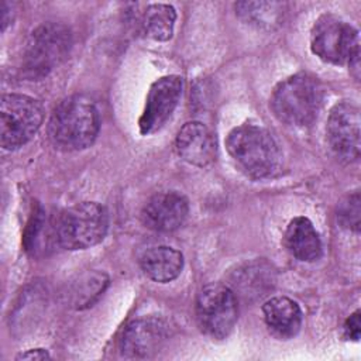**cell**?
Returning a JSON list of instances; mask_svg holds the SVG:
<instances>
[{
	"label": "cell",
	"instance_id": "30bf717a",
	"mask_svg": "<svg viewBox=\"0 0 361 361\" xmlns=\"http://www.w3.org/2000/svg\"><path fill=\"white\" fill-rule=\"evenodd\" d=\"M360 109L350 103L336 104L327 120V141L333 152L347 162L357 161L360 157Z\"/></svg>",
	"mask_w": 361,
	"mask_h": 361
},
{
	"label": "cell",
	"instance_id": "44dd1931",
	"mask_svg": "<svg viewBox=\"0 0 361 361\" xmlns=\"http://www.w3.org/2000/svg\"><path fill=\"white\" fill-rule=\"evenodd\" d=\"M344 331L345 336L350 340L357 341L360 338V333H361V320H360V310H355L353 314H350V317L347 319L345 324H344Z\"/></svg>",
	"mask_w": 361,
	"mask_h": 361
},
{
	"label": "cell",
	"instance_id": "8fae6325",
	"mask_svg": "<svg viewBox=\"0 0 361 361\" xmlns=\"http://www.w3.org/2000/svg\"><path fill=\"white\" fill-rule=\"evenodd\" d=\"M189 213L185 196L178 192H161L147 200L141 219L145 227L159 233H169L179 228Z\"/></svg>",
	"mask_w": 361,
	"mask_h": 361
},
{
	"label": "cell",
	"instance_id": "e0dca14e",
	"mask_svg": "<svg viewBox=\"0 0 361 361\" xmlns=\"http://www.w3.org/2000/svg\"><path fill=\"white\" fill-rule=\"evenodd\" d=\"M176 11L169 4H151L142 18L145 34L155 41H168L173 34Z\"/></svg>",
	"mask_w": 361,
	"mask_h": 361
},
{
	"label": "cell",
	"instance_id": "5b68a950",
	"mask_svg": "<svg viewBox=\"0 0 361 361\" xmlns=\"http://www.w3.org/2000/svg\"><path fill=\"white\" fill-rule=\"evenodd\" d=\"M310 48L322 61L333 65H358V31L347 21L324 14L314 23L310 32Z\"/></svg>",
	"mask_w": 361,
	"mask_h": 361
},
{
	"label": "cell",
	"instance_id": "ffe728a7",
	"mask_svg": "<svg viewBox=\"0 0 361 361\" xmlns=\"http://www.w3.org/2000/svg\"><path fill=\"white\" fill-rule=\"evenodd\" d=\"M343 227L358 231L360 228V195L355 192L345 197V200L340 204L337 214Z\"/></svg>",
	"mask_w": 361,
	"mask_h": 361
},
{
	"label": "cell",
	"instance_id": "8992f818",
	"mask_svg": "<svg viewBox=\"0 0 361 361\" xmlns=\"http://www.w3.org/2000/svg\"><path fill=\"white\" fill-rule=\"evenodd\" d=\"M44 109L38 100L27 94L8 93L0 100V144L4 149L25 145L39 130Z\"/></svg>",
	"mask_w": 361,
	"mask_h": 361
},
{
	"label": "cell",
	"instance_id": "277c9868",
	"mask_svg": "<svg viewBox=\"0 0 361 361\" xmlns=\"http://www.w3.org/2000/svg\"><path fill=\"white\" fill-rule=\"evenodd\" d=\"M109 228V214L96 202H82L59 213L54 237L66 250H85L99 244Z\"/></svg>",
	"mask_w": 361,
	"mask_h": 361
},
{
	"label": "cell",
	"instance_id": "52a82bcc",
	"mask_svg": "<svg viewBox=\"0 0 361 361\" xmlns=\"http://www.w3.org/2000/svg\"><path fill=\"white\" fill-rule=\"evenodd\" d=\"M71 32L65 25L48 23L30 35L23 52V71L28 78H42L69 54Z\"/></svg>",
	"mask_w": 361,
	"mask_h": 361
},
{
	"label": "cell",
	"instance_id": "ba28073f",
	"mask_svg": "<svg viewBox=\"0 0 361 361\" xmlns=\"http://www.w3.org/2000/svg\"><path fill=\"white\" fill-rule=\"evenodd\" d=\"M195 309L200 330L212 338L227 337L238 317L234 290L220 283L204 286L197 295Z\"/></svg>",
	"mask_w": 361,
	"mask_h": 361
},
{
	"label": "cell",
	"instance_id": "d6986e66",
	"mask_svg": "<svg viewBox=\"0 0 361 361\" xmlns=\"http://www.w3.org/2000/svg\"><path fill=\"white\" fill-rule=\"evenodd\" d=\"M109 278L102 272H92L85 275L75 283L72 289V303L75 307L82 309L90 306L106 289Z\"/></svg>",
	"mask_w": 361,
	"mask_h": 361
},
{
	"label": "cell",
	"instance_id": "7402d4cb",
	"mask_svg": "<svg viewBox=\"0 0 361 361\" xmlns=\"http://www.w3.org/2000/svg\"><path fill=\"white\" fill-rule=\"evenodd\" d=\"M17 360H47L49 358V354L44 348H34V350H27L24 353H20Z\"/></svg>",
	"mask_w": 361,
	"mask_h": 361
},
{
	"label": "cell",
	"instance_id": "3957f363",
	"mask_svg": "<svg viewBox=\"0 0 361 361\" xmlns=\"http://www.w3.org/2000/svg\"><path fill=\"white\" fill-rule=\"evenodd\" d=\"M323 97L324 90L317 78L296 73L278 83L269 106L279 121L288 126L305 127L317 117Z\"/></svg>",
	"mask_w": 361,
	"mask_h": 361
},
{
	"label": "cell",
	"instance_id": "6da1fadb",
	"mask_svg": "<svg viewBox=\"0 0 361 361\" xmlns=\"http://www.w3.org/2000/svg\"><path fill=\"white\" fill-rule=\"evenodd\" d=\"M100 128L99 110L93 100L75 94L63 99L52 111L48 134L62 151H79L90 147Z\"/></svg>",
	"mask_w": 361,
	"mask_h": 361
},
{
	"label": "cell",
	"instance_id": "9a60e30c",
	"mask_svg": "<svg viewBox=\"0 0 361 361\" xmlns=\"http://www.w3.org/2000/svg\"><path fill=\"white\" fill-rule=\"evenodd\" d=\"M283 244L299 261L313 262L322 255L320 237L307 217H295L289 221L283 234Z\"/></svg>",
	"mask_w": 361,
	"mask_h": 361
},
{
	"label": "cell",
	"instance_id": "ac0fdd59",
	"mask_svg": "<svg viewBox=\"0 0 361 361\" xmlns=\"http://www.w3.org/2000/svg\"><path fill=\"white\" fill-rule=\"evenodd\" d=\"M281 4L267 1H243L237 3L238 16L247 23L257 27H272L281 18Z\"/></svg>",
	"mask_w": 361,
	"mask_h": 361
},
{
	"label": "cell",
	"instance_id": "7c38bea8",
	"mask_svg": "<svg viewBox=\"0 0 361 361\" xmlns=\"http://www.w3.org/2000/svg\"><path fill=\"white\" fill-rule=\"evenodd\" d=\"M168 337L166 324L158 317H141L131 322L121 337L124 357L147 358L157 353Z\"/></svg>",
	"mask_w": 361,
	"mask_h": 361
},
{
	"label": "cell",
	"instance_id": "2e32d148",
	"mask_svg": "<svg viewBox=\"0 0 361 361\" xmlns=\"http://www.w3.org/2000/svg\"><path fill=\"white\" fill-rule=\"evenodd\" d=\"M140 265L144 274L159 283H166L179 276L183 268V257L180 251L159 245L148 248L140 258Z\"/></svg>",
	"mask_w": 361,
	"mask_h": 361
},
{
	"label": "cell",
	"instance_id": "7a4b0ae2",
	"mask_svg": "<svg viewBox=\"0 0 361 361\" xmlns=\"http://www.w3.org/2000/svg\"><path fill=\"white\" fill-rule=\"evenodd\" d=\"M226 147L237 166L248 176H272L281 165V149L272 134L258 124H241L233 128Z\"/></svg>",
	"mask_w": 361,
	"mask_h": 361
},
{
	"label": "cell",
	"instance_id": "9c48e42d",
	"mask_svg": "<svg viewBox=\"0 0 361 361\" xmlns=\"http://www.w3.org/2000/svg\"><path fill=\"white\" fill-rule=\"evenodd\" d=\"M182 78L176 75L157 79L147 94L138 126L142 135L158 131L171 118L182 96Z\"/></svg>",
	"mask_w": 361,
	"mask_h": 361
},
{
	"label": "cell",
	"instance_id": "4fadbf2b",
	"mask_svg": "<svg viewBox=\"0 0 361 361\" xmlns=\"http://www.w3.org/2000/svg\"><path fill=\"white\" fill-rule=\"evenodd\" d=\"M175 147L179 157L195 166H206L216 158L214 135L200 121L186 123L176 135Z\"/></svg>",
	"mask_w": 361,
	"mask_h": 361
},
{
	"label": "cell",
	"instance_id": "5bb4252c",
	"mask_svg": "<svg viewBox=\"0 0 361 361\" xmlns=\"http://www.w3.org/2000/svg\"><path fill=\"white\" fill-rule=\"evenodd\" d=\"M262 313L269 331L281 340L295 337L302 327V310L295 300L286 296L268 299L262 306Z\"/></svg>",
	"mask_w": 361,
	"mask_h": 361
}]
</instances>
